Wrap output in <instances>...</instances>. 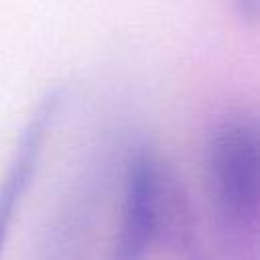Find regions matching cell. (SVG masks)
<instances>
[{"label":"cell","instance_id":"obj_1","mask_svg":"<svg viewBox=\"0 0 260 260\" xmlns=\"http://www.w3.org/2000/svg\"><path fill=\"white\" fill-rule=\"evenodd\" d=\"M209 189L221 219L236 230L260 228V120L232 116L207 146Z\"/></svg>","mask_w":260,"mask_h":260},{"label":"cell","instance_id":"obj_2","mask_svg":"<svg viewBox=\"0 0 260 260\" xmlns=\"http://www.w3.org/2000/svg\"><path fill=\"white\" fill-rule=\"evenodd\" d=\"M173 189L167 183V173L150 146H138L126 169L124 205L120 228L116 234L110 260H142L152 240L169 232Z\"/></svg>","mask_w":260,"mask_h":260},{"label":"cell","instance_id":"obj_3","mask_svg":"<svg viewBox=\"0 0 260 260\" xmlns=\"http://www.w3.org/2000/svg\"><path fill=\"white\" fill-rule=\"evenodd\" d=\"M59 106H61L59 89H51L39 100V104L35 106L28 122L24 124L16 140V148L2 175V181H0V258L6 246V240L10 236L12 223L22 205V197L28 193L35 181V173L43 158L45 144L49 140L55 116L59 114Z\"/></svg>","mask_w":260,"mask_h":260}]
</instances>
